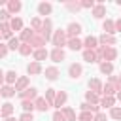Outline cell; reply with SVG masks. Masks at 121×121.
<instances>
[{
	"label": "cell",
	"mask_w": 121,
	"mask_h": 121,
	"mask_svg": "<svg viewBox=\"0 0 121 121\" xmlns=\"http://www.w3.org/2000/svg\"><path fill=\"white\" fill-rule=\"evenodd\" d=\"M66 42V30H55L53 34V45L55 47H62Z\"/></svg>",
	"instance_id": "6da1fadb"
},
{
	"label": "cell",
	"mask_w": 121,
	"mask_h": 121,
	"mask_svg": "<svg viewBox=\"0 0 121 121\" xmlns=\"http://www.w3.org/2000/svg\"><path fill=\"white\" fill-rule=\"evenodd\" d=\"M79 32H81V25L79 23H70L68 28H66V36L68 38H76Z\"/></svg>",
	"instance_id": "7a4b0ae2"
},
{
	"label": "cell",
	"mask_w": 121,
	"mask_h": 121,
	"mask_svg": "<svg viewBox=\"0 0 121 121\" xmlns=\"http://www.w3.org/2000/svg\"><path fill=\"white\" fill-rule=\"evenodd\" d=\"M40 34H42V38L47 42L49 38H51V21L49 19H45L43 21V25H42V30H40Z\"/></svg>",
	"instance_id": "3957f363"
},
{
	"label": "cell",
	"mask_w": 121,
	"mask_h": 121,
	"mask_svg": "<svg viewBox=\"0 0 121 121\" xmlns=\"http://www.w3.org/2000/svg\"><path fill=\"white\" fill-rule=\"evenodd\" d=\"M30 45H34V47H38V49H42L43 45H45V40L42 38V34H34L32 38H30V42H28Z\"/></svg>",
	"instance_id": "277c9868"
},
{
	"label": "cell",
	"mask_w": 121,
	"mask_h": 121,
	"mask_svg": "<svg viewBox=\"0 0 121 121\" xmlns=\"http://www.w3.org/2000/svg\"><path fill=\"white\" fill-rule=\"evenodd\" d=\"M51 59H53V62H60V60H64V51H62L60 47H55V49L51 51Z\"/></svg>",
	"instance_id": "5b68a950"
},
{
	"label": "cell",
	"mask_w": 121,
	"mask_h": 121,
	"mask_svg": "<svg viewBox=\"0 0 121 121\" xmlns=\"http://www.w3.org/2000/svg\"><path fill=\"white\" fill-rule=\"evenodd\" d=\"M19 96H21V100H32V98H36V89H34V87H30V89H26V91L19 93Z\"/></svg>",
	"instance_id": "8992f818"
},
{
	"label": "cell",
	"mask_w": 121,
	"mask_h": 121,
	"mask_svg": "<svg viewBox=\"0 0 121 121\" xmlns=\"http://www.w3.org/2000/svg\"><path fill=\"white\" fill-rule=\"evenodd\" d=\"M21 8H23V4H21L19 0H11V2H8V11H9V13H17Z\"/></svg>",
	"instance_id": "52a82bcc"
},
{
	"label": "cell",
	"mask_w": 121,
	"mask_h": 121,
	"mask_svg": "<svg viewBox=\"0 0 121 121\" xmlns=\"http://www.w3.org/2000/svg\"><path fill=\"white\" fill-rule=\"evenodd\" d=\"M51 4H47V2H42V4H38V13L40 15H49L51 13Z\"/></svg>",
	"instance_id": "ba28073f"
},
{
	"label": "cell",
	"mask_w": 121,
	"mask_h": 121,
	"mask_svg": "<svg viewBox=\"0 0 121 121\" xmlns=\"http://www.w3.org/2000/svg\"><path fill=\"white\" fill-rule=\"evenodd\" d=\"M0 34H2L4 38H9V40L13 38V36H11V26H9V23H2V25H0Z\"/></svg>",
	"instance_id": "9c48e42d"
},
{
	"label": "cell",
	"mask_w": 121,
	"mask_h": 121,
	"mask_svg": "<svg viewBox=\"0 0 121 121\" xmlns=\"http://www.w3.org/2000/svg\"><path fill=\"white\" fill-rule=\"evenodd\" d=\"M32 36H34V32H32L30 28H23V32H21V36H19V40H21L23 43H28Z\"/></svg>",
	"instance_id": "30bf717a"
},
{
	"label": "cell",
	"mask_w": 121,
	"mask_h": 121,
	"mask_svg": "<svg viewBox=\"0 0 121 121\" xmlns=\"http://www.w3.org/2000/svg\"><path fill=\"white\" fill-rule=\"evenodd\" d=\"M83 60H87V62H96L98 59H96V53H95L93 49H85V51H83Z\"/></svg>",
	"instance_id": "8fae6325"
},
{
	"label": "cell",
	"mask_w": 121,
	"mask_h": 121,
	"mask_svg": "<svg viewBox=\"0 0 121 121\" xmlns=\"http://www.w3.org/2000/svg\"><path fill=\"white\" fill-rule=\"evenodd\" d=\"M26 85H28V78H19L15 83V91L23 93V91H26Z\"/></svg>",
	"instance_id": "7c38bea8"
},
{
	"label": "cell",
	"mask_w": 121,
	"mask_h": 121,
	"mask_svg": "<svg viewBox=\"0 0 121 121\" xmlns=\"http://www.w3.org/2000/svg\"><path fill=\"white\" fill-rule=\"evenodd\" d=\"M102 28H104V34H113V32H115V23L108 19V21H104Z\"/></svg>",
	"instance_id": "4fadbf2b"
},
{
	"label": "cell",
	"mask_w": 121,
	"mask_h": 121,
	"mask_svg": "<svg viewBox=\"0 0 121 121\" xmlns=\"http://www.w3.org/2000/svg\"><path fill=\"white\" fill-rule=\"evenodd\" d=\"M98 42H100L102 45H106V43H108V45H115V38H113L112 34H102Z\"/></svg>",
	"instance_id": "5bb4252c"
},
{
	"label": "cell",
	"mask_w": 121,
	"mask_h": 121,
	"mask_svg": "<svg viewBox=\"0 0 121 121\" xmlns=\"http://www.w3.org/2000/svg\"><path fill=\"white\" fill-rule=\"evenodd\" d=\"M68 74H70V78H79L81 76V64H72L68 68Z\"/></svg>",
	"instance_id": "9a60e30c"
},
{
	"label": "cell",
	"mask_w": 121,
	"mask_h": 121,
	"mask_svg": "<svg viewBox=\"0 0 121 121\" xmlns=\"http://www.w3.org/2000/svg\"><path fill=\"white\" fill-rule=\"evenodd\" d=\"M0 95L6 96V98H9V96L15 95V87H11V85H4V87L0 89Z\"/></svg>",
	"instance_id": "2e32d148"
},
{
	"label": "cell",
	"mask_w": 121,
	"mask_h": 121,
	"mask_svg": "<svg viewBox=\"0 0 121 121\" xmlns=\"http://www.w3.org/2000/svg\"><path fill=\"white\" fill-rule=\"evenodd\" d=\"M34 106H36V110H40V112H45V110L49 108V102H47L45 98H36Z\"/></svg>",
	"instance_id": "e0dca14e"
},
{
	"label": "cell",
	"mask_w": 121,
	"mask_h": 121,
	"mask_svg": "<svg viewBox=\"0 0 121 121\" xmlns=\"http://www.w3.org/2000/svg\"><path fill=\"white\" fill-rule=\"evenodd\" d=\"M96 43H98V40H96L95 36H87V38H85V42H83V45H85L87 49H95V47H96Z\"/></svg>",
	"instance_id": "ac0fdd59"
},
{
	"label": "cell",
	"mask_w": 121,
	"mask_h": 121,
	"mask_svg": "<svg viewBox=\"0 0 121 121\" xmlns=\"http://www.w3.org/2000/svg\"><path fill=\"white\" fill-rule=\"evenodd\" d=\"M81 42L78 40V38H68V47L72 49V51H78V49H81Z\"/></svg>",
	"instance_id": "d6986e66"
},
{
	"label": "cell",
	"mask_w": 121,
	"mask_h": 121,
	"mask_svg": "<svg viewBox=\"0 0 121 121\" xmlns=\"http://www.w3.org/2000/svg\"><path fill=\"white\" fill-rule=\"evenodd\" d=\"M26 72H28V74H40V72H42L40 62H36V60H34V62H30V64L26 66Z\"/></svg>",
	"instance_id": "ffe728a7"
},
{
	"label": "cell",
	"mask_w": 121,
	"mask_h": 121,
	"mask_svg": "<svg viewBox=\"0 0 121 121\" xmlns=\"http://www.w3.org/2000/svg\"><path fill=\"white\" fill-rule=\"evenodd\" d=\"M45 78H47V79H51V81H53V79H57V78H59V70H57L55 66L45 68Z\"/></svg>",
	"instance_id": "44dd1931"
},
{
	"label": "cell",
	"mask_w": 121,
	"mask_h": 121,
	"mask_svg": "<svg viewBox=\"0 0 121 121\" xmlns=\"http://www.w3.org/2000/svg\"><path fill=\"white\" fill-rule=\"evenodd\" d=\"M66 98H68V96H66V93H64V91H60V93H59V95L55 96V104H53V106L60 108V106H62V104L66 102Z\"/></svg>",
	"instance_id": "7402d4cb"
},
{
	"label": "cell",
	"mask_w": 121,
	"mask_h": 121,
	"mask_svg": "<svg viewBox=\"0 0 121 121\" xmlns=\"http://www.w3.org/2000/svg\"><path fill=\"white\" fill-rule=\"evenodd\" d=\"M104 13H106V8H104L102 4H98V6H95V8H93V15H95L96 19L104 17Z\"/></svg>",
	"instance_id": "603a6c76"
},
{
	"label": "cell",
	"mask_w": 121,
	"mask_h": 121,
	"mask_svg": "<svg viewBox=\"0 0 121 121\" xmlns=\"http://www.w3.org/2000/svg\"><path fill=\"white\" fill-rule=\"evenodd\" d=\"M9 26H11V30H23V21L19 17H13L9 21Z\"/></svg>",
	"instance_id": "cb8c5ba5"
},
{
	"label": "cell",
	"mask_w": 121,
	"mask_h": 121,
	"mask_svg": "<svg viewBox=\"0 0 121 121\" xmlns=\"http://www.w3.org/2000/svg\"><path fill=\"white\" fill-rule=\"evenodd\" d=\"M45 57H47V51H45L43 47H42V49H36V51H34V59H36V62L43 60Z\"/></svg>",
	"instance_id": "d4e9b609"
},
{
	"label": "cell",
	"mask_w": 121,
	"mask_h": 121,
	"mask_svg": "<svg viewBox=\"0 0 121 121\" xmlns=\"http://www.w3.org/2000/svg\"><path fill=\"white\" fill-rule=\"evenodd\" d=\"M89 87H91L95 93H102V83H100L98 79H91V81H89Z\"/></svg>",
	"instance_id": "484cf974"
},
{
	"label": "cell",
	"mask_w": 121,
	"mask_h": 121,
	"mask_svg": "<svg viewBox=\"0 0 121 121\" xmlns=\"http://www.w3.org/2000/svg\"><path fill=\"white\" fill-rule=\"evenodd\" d=\"M21 106H23V110H25V113H32V110L36 108L32 100H23V104H21Z\"/></svg>",
	"instance_id": "4316f807"
},
{
	"label": "cell",
	"mask_w": 121,
	"mask_h": 121,
	"mask_svg": "<svg viewBox=\"0 0 121 121\" xmlns=\"http://www.w3.org/2000/svg\"><path fill=\"white\" fill-rule=\"evenodd\" d=\"M6 81H8V85H11V83H17V72L9 70V72L6 74Z\"/></svg>",
	"instance_id": "83f0119b"
},
{
	"label": "cell",
	"mask_w": 121,
	"mask_h": 121,
	"mask_svg": "<svg viewBox=\"0 0 121 121\" xmlns=\"http://www.w3.org/2000/svg\"><path fill=\"white\" fill-rule=\"evenodd\" d=\"M45 100L49 102V106L55 104V89H47L45 91Z\"/></svg>",
	"instance_id": "f1b7e54d"
},
{
	"label": "cell",
	"mask_w": 121,
	"mask_h": 121,
	"mask_svg": "<svg viewBox=\"0 0 121 121\" xmlns=\"http://www.w3.org/2000/svg\"><path fill=\"white\" fill-rule=\"evenodd\" d=\"M19 47H21V40H19V38H11L9 43H8V49H13V51H15V49H19Z\"/></svg>",
	"instance_id": "f546056e"
},
{
	"label": "cell",
	"mask_w": 121,
	"mask_h": 121,
	"mask_svg": "<svg viewBox=\"0 0 121 121\" xmlns=\"http://www.w3.org/2000/svg\"><path fill=\"white\" fill-rule=\"evenodd\" d=\"M19 53H21V55H30V53H32V45H30V43H21Z\"/></svg>",
	"instance_id": "4dcf8cb0"
},
{
	"label": "cell",
	"mask_w": 121,
	"mask_h": 121,
	"mask_svg": "<svg viewBox=\"0 0 121 121\" xmlns=\"http://www.w3.org/2000/svg\"><path fill=\"white\" fill-rule=\"evenodd\" d=\"M112 70H113V64L112 62H102L100 64V72L102 74H112Z\"/></svg>",
	"instance_id": "1f68e13d"
},
{
	"label": "cell",
	"mask_w": 121,
	"mask_h": 121,
	"mask_svg": "<svg viewBox=\"0 0 121 121\" xmlns=\"http://www.w3.org/2000/svg\"><path fill=\"white\" fill-rule=\"evenodd\" d=\"M0 112H2V115H6V117H9V113L13 112V104H9V102H6V104L2 106V110H0Z\"/></svg>",
	"instance_id": "d6a6232c"
},
{
	"label": "cell",
	"mask_w": 121,
	"mask_h": 121,
	"mask_svg": "<svg viewBox=\"0 0 121 121\" xmlns=\"http://www.w3.org/2000/svg\"><path fill=\"white\" fill-rule=\"evenodd\" d=\"M62 113H64V117H66L68 121H76V113H74V110H72V108H64V110H62Z\"/></svg>",
	"instance_id": "836d02e7"
},
{
	"label": "cell",
	"mask_w": 121,
	"mask_h": 121,
	"mask_svg": "<svg viewBox=\"0 0 121 121\" xmlns=\"http://www.w3.org/2000/svg\"><path fill=\"white\" fill-rule=\"evenodd\" d=\"M85 98H87V102H89V104H96V102H98V96H96V93H91V91L85 95Z\"/></svg>",
	"instance_id": "e575fe53"
},
{
	"label": "cell",
	"mask_w": 121,
	"mask_h": 121,
	"mask_svg": "<svg viewBox=\"0 0 121 121\" xmlns=\"http://www.w3.org/2000/svg\"><path fill=\"white\" fill-rule=\"evenodd\" d=\"M102 93H106V96H112V95L115 93V87H113L112 83H108L106 87H102Z\"/></svg>",
	"instance_id": "d590c367"
},
{
	"label": "cell",
	"mask_w": 121,
	"mask_h": 121,
	"mask_svg": "<svg viewBox=\"0 0 121 121\" xmlns=\"http://www.w3.org/2000/svg\"><path fill=\"white\" fill-rule=\"evenodd\" d=\"M100 104H102L104 108H113V98H112V96H104Z\"/></svg>",
	"instance_id": "8d00e7d4"
},
{
	"label": "cell",
	"mask_w": 121,
	"mask_h": 121,
	"mask_svg": "<svg viewBox=\"0 0 121 121\" xmlns=\"http://www.w3.org/2000/svg\"><path fill=\"white\" fill-rule=\"evenodd\" d=\"M30 25H32V28H34V30H42V25H43V23L36 17V19H32V21H30Z\"/></svg>",
	"instance_id": "74e56055"
},
{
	"label": "cell",
	"mask_w": 121,
	"mask_h": 121,
	"mask_svg": "<svg viewBox=\"0 0 121 121\" xmlns=\"http://www.w3.org/2000/svg\"><path fill=\"white\" fill-rule=\"evenodd\" d=\"M66 8H68V9H72V11H78V9L81 8V4H79V2H68V4H66Z\"/></svg>",
	"instance_id": "f35d334b"
},
{
	"label": "cell",
	"mask_w": 121,
	"mask_h": 121,
	"mask_svg": "<svg viewBox=\"0 0 121 121\" xmlns=\"http://www.w3.org/2000/svg\"><path fill=\"white\" fill-rule=\"evenodd\" d=\"M79 121H93V113L91 112H83L79 115Z\"/></svg>",
	"instance_id": "ab89813d"
},
{
	"label": "cell",
	"mask_w": 121,
	"mask_h": 121,
	"mask_svg": "<svg viewBox=\"0 0 121 121\" xmlns=\"http://www.w3.org/2000/svg\"><path fill=\"white\" fill-rule=\"evenodd\" d=\"M110 115H112L113 119H121V108H112Z\"/></svg>",
	"instance_id": "60d3db41"
},
{
	"label": "cell",
	"mask_w": 121,
	"mask_h": 121,
	"mask_svg": "<svg viewBox=\"0 0 121 121\" xmlns=\"http://www.w3.org/2000/svg\"><path fill=\"white\" fill-rule=\"evenodd\" d=\"M53 121H66V117H64L62 112H55L53 113Z\"/></svg>",
	"instance_id": "b9f144b4"
},
{
	"label": "cell",
	"mask_w": 121,
	"mask_h": 121,
	"mask_svg": "<svg viewBox=\"0 0 121 121\" xmlns=\"http://www.w3.org/2000/svg\"><path fill=\"white\" fill-rule=\"evenodd\" d=\"M9 19V11H6V9H0V21L2 23H6Z\"/></svg>",
	"instance_id": "7bdbcfd3"
},
{
	"label": "cell",
	"mask_w": 121,
	"mask_h": 121,
	"mask_svg": "<svg viewBox=\"0 0 121 121\" xmlns=\"http://www.w3.org/2000/svg\"><path fill=\"white\" fill-rule=\"evenodd\" d=\"M19 121H34V117H32V113H23L19 117Z\"/></svg>",
	"instance_id": "ee69618b"
},
{
	"label": "cell",
	"mask_w": 121,
	"mask_h": 121,
	"mask_svg": "<svg viewBox=\"0 0 121 121\" xmlns=\"http://www.w3.org/2000/svg\"><path fill=\"white\" fill-rule=\"evenodd\" d=\"M81 8H95V2L93 0H85V2H81Z\"/></svg>",
	"instance_id": "f6af8a7d"
},
{
	"label": "cell",
	"mask_w": 121,
	"mask_h": 121,
	"mask_svg": "<svg viewBox=\"0 0 121 121\" xmlns=\"http://www.w3.org/2000/svg\"><path fill=\"white\" fill-rule=\"evenodd\" d=\"M6 53H8V45L0 43V59H2V57H6Z\"/></svg>",
	"instance_id": "bcb514c9"
},
{
	"label": "cell",
	"mask_w": 121,
	"mask_h": 121,
	"mask_svg": "<svg viewBox=\"0 0 121 121\" xmlns=\"http://www.w3.org/2000/svg\"><path fill=\"white\" fill-rule=\"evenodd\" d=\"M93 121H106V115H104V113H96V115L93 117Z\"/></svg>",
	"instance_id": "7dc6e473"
},
{
	"label": "cell",
	"mask_w": 121,
	"mask_h": 121,
	"mask_svg": "<svg viewBox=\"0 0 121 121\" xmlns=\"http://www.w3.org/2000/svg\"><path fill=\"white\" fill-rule=\"evenodd\" d=\"M115 32H121V19L115 21Z\"/></svg>",
	"instance_id": "c3c4849f"
},
{
	"label": "cell",
	"mask_w": 121,
	"mask_h": 121,
	"mask_svg": "<svg viewBox=\"0 0 121 121\" xmlns=\"http://www.w3.org/2000/svg\"><path fill=\"white\" fill-rule=\"evenodd\" d=\"M2 81H6V74L0 70V85H2Z\"/></svg>",
	"instance_id": "681fc988"
},
{
	"label": "cell",
	"mask_w": 121,
	"mask_h": 121,
	"mask_svg": "<svg viewBox=\"0 0 121 121\" xmlns=\"http://www.w3.org/2000/svg\"><path fill=\"white\" fill-rule=\"evenodd\" d=\"M6 121H19V119H15V117H6Z\"/></svg>",
	"instance_id": "f907efd6"
},
{
	"label": "cell",
	"mask_w": 121,
	"mask_h": 121,
	"mask_svg": "<svg viewBox=\"0 0 121 121\" xmlns=\"http://www.w3.org/2000/svg\"><path fill=\"white\" fill-rule=\"evenodd\" d=\"M117 98H119V100H121V91H119V93H117Z\"/></svg>",
	"instance_id": "816d5d0a"
},
{
	"label": "cell",
	"mask_w": 121,
	"mask_h": 121,
	"mask_svg": "<svg viewBox=\"0 0 121 121\" xmlns=\"http://www.w3.org/2000/svg\"><path fill=\"white\" fill-rule=\"evenodd\" d=\"M0 38H2V34H0Z\"/></svg>",
	"instance_id": "f5cc1de1"
},
{
	"label": "cell",
	"mask_w": 121,
	"mask_h": 121,
	"mask_svg": "<svg viewBox=\"0 0 121 121\" xmlns=\"http://www.w3.org/2000/svg\"><path fill=\"white\" fill-rule=\"evenodd\" d=\"M0 115H2V112H0Z\"/></svg>",
	"instance_id": "db71d44e"
}]
</instances>
